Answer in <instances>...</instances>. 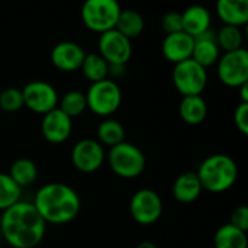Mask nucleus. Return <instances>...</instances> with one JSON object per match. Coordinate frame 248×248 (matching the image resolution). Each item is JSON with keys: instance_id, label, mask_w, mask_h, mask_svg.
Masks as SVG:
<instances>
[{"instance_id": "f257e3e1", "label": "nucleus", "mask_w": 248, "mask_h": 248, "mask_svg": "<svg viewBox=\"0 0 248 248\" xmlns=\"http://www.w3.org/2000/svg\"><path fill=\"white\" fill-rule=\"evenodd\" d=\"M45 231L46 224L32 202L19 201L1 212L0 232L10 247H38L44 240Z\"/></svg>"}, {"instance_id": "f03ea898", "label": "nucleus", "mask_w": 248, "mask_h": 248, "mask_svg": "<svg viewBox=\"0 0 248 248\" xmlns=\"http://www.w3.org/2000/svg\"><path fill=\"white\" fill-rule=\"evenodd\" d=\"M32 203L45 224L52 225H64L74 221L81 208L78 193L65 183L44 185L36 192Z\"/></svg>"}, {"instance_id": "7ed1b4c3", "label": "nucleus", "mask_w": 248, "mask_h": 248, "mask_svg": "<svg viewBox=\"0 0 248 248\" xmlns=\"http://www.w3.org/2000/svg\"><path fill=\"white\" fill-rule=\"evenodd\" d=\"M196 174L202 189L212 193H222L235 185L238 179V166L230 155L214 154L201 163Z\"/></svg>"}, {"instance_id": "20e7f679", "label": "nucleus", "mask_w": 248, "mask_h": 248, "mask_svg": "<svg viewBox=\"0 0 248 248\" xmlns=\"http://www.w3.org/2000/svg\"><path fill=\"white\" fill-rule=\"evenodd\" d=\"M122 9L116 0H87L81 6L84 26L99 35L116 28Z\"/></svg>"}, {"instance_id": "39448f33", "label": "nucleus", "mask_w": 248, "mask_h": 248, "mask_svg": "<svg viewBox=\"0 0 248 248\" xmlns=\"http://www.w3.org/2000/svg\"><path fill=\"white\" fill-rule=\"evenodd\" d=\"M108 161L112 171L122 179H135L141 176L147 166V160L141 148L126 141L110 148Z\"/></svg>"}, {"instance_id": "423d86ee", "label": "nucleus", "mask_w": 248, "mask_h": 248, "mask_svg": "<svg viewBox=\"0 0 248 248\" xmlns=\"http://www.w3.org/2000/svg\"><path fill=\"white\" fill-rule=\"evenodd\" d=\"M84 94L87 108L97 116L113 115L122 103V90L110 78L92 83Z\"/></svg>"}, {"instance_id": "0eeeda50", "label": "nucleus", "mask_w": 248, "mask_h": 248, "mask_svg": "<svg viewBox=\"0 0 248 248\" xmlns=\"http://www.w3.org/2000/svg\"><path fill=\"white\" fill-rule=\"evenodd\" d=\"M171 80L176 90L185 96H202L208 84V71L192 58L174 64Z\"/></svg>"}, {"instance_id": "6e6552de", "label": "nucleus", "mask_w": 248, "mask_h": 248, "mask_svg": "<svg viewBox=\"0 0 248 248\" xmlns=\"http://www.w3.org/2000/svg\"><path fill=\"white\" fill-rule=\"evenodd\" d=\"M217 64L218 78L222 84L240 89L248 83V51L246 48L224 52Z\"/></svg>"}, {"instance_id": "1a4fd4ad", "label": "nucleus", "mask_w": 248, "mask_h": 248, "mask_svg": "<svg viewBox=\"0 0 248 248\" xmlns=\"http://www.w3.org/2000/svg\"><path fill=\"white\" fill-rule=\"evenodd\" d=\"M23 106L38 115H45L58 108V93L52 84L44 80H33L22 89Z\"/></svg>"}, {"instance_id": "9d476101", "label": "nucleus", "mask_w": 248, "mask_h": 248, "mask_svg": "<svg viewBox=\"0 0 248 248\" xmlns=\"http://www.w3.org/2000/svg\"><path fill=\"white\" fill-rule=\"evenodd\" d=\"M129 212L137 224L145 227L153 225L163 214V201L157 192L151 189H140L131 198Z\"/></svg>"}, {"instance_id": "9b49d317", "label": "nucleus", "mask_w": 248, "mask_h": 248, "mask_svg": "<svg viewBox=\"0 0 248 248\" xmlns=\"http://www.w3.org/2000/svg\"><path fill=\"white\" fill-rule=\"evenodd\" d=\"M99 55L109 65H124L132 57V44L128 38L119 33L116 29L108 31L99 35L97 41Z\"/></svg>"}, {"instance_id": "f8f14e48", "label": "nucleus", "mask_w": 248, "mask_h": 248, "mask_svg": "<svg viewBox=\"0 0 248 248\" xmlns=\"http://www.w3.org/2000/svg\"><path fill=\"white\" fill-rule=\"evenodd\" d=\"M106 154L103 147L92 138H83L71 150V163L81 173H94L105 163Z\"/></svg>"}, {"instance_id": "ddd939ff", "label": "nucleus", "mask_w": 248, "mask_h": 248, "mask_svg": "<svg viewBox=\"0 0 248 248\" xmlns=\"http://www.w3.org/2000/svg\"><path fill=\"white\" fill-rule=\"evenodd\" d=\"M73 131V119L62 113L58 108L45 113L41 121L42 137L51 144H62Z\"/></svg>"}, {"instance_id": "4468645a", "label": "nucleus", "mask_w": 248, "mask_h": 248, "mask_svg": "<svg viewBox=\"0 0 248 248\" xmlns=\"http://www.w3.org/2000/svg\"><path fill=\"white\" fill-rule=\"evenodd\" d=\"M86 57L84 49L73 41L58 42L51 49V62L62 73H73L80 70Z\"/></svg>"}, {"instance_id": "2eb2a0df", "label": "nucleus", "mask_w": 248, "mask_h": 248, "mask_svg": "<svg viewBox=\"0 0 248 248\" xmlns=\"http://www.w3.org/2000/svg\"><path fill=\"white\" fill-rule=\"evenodd\" d=\"M195 39L186 32H176L166 35L161 44V52L164 58L173 64H179L192 58Z\"/></svg>"}, {"instance_id": "dca6fc26", "label": "nucleus", "mask_w": 248, "mask_h": 248, "mask_svg": "<svg viewBox=\"0 0 248 248\" xmlns=\"http://www.w3.org/2000/svg\"><path fill=\"white\" fill-rule=\"evenodd\" d=\"M193 39H195V44H193L192 60L196 61L203 68H208L217 64L221 57V49L217 42V33L209 29L205 33Z\"/></svg>"}, {"instance_id": "f3484780", "label": "nucleus", "mask_w": 248, "mask_h": 248, "mask_svg": "<svg viewBox=\"0 0 248 248\" xmlns=\"http://www.w3.org/2000/svg\"><path fill=\"white\" fill-rule=\"evenodd\" d=\"M182 29L192 38H196L211 29V12L201 4L189 6L182 12Z\"/></svg>"}, {"instance_id": "a211bd4d", "label": "nucleus", "mask_w": 248, "mask_h": 248, "mask_svg": "<svg viewBox=\"0 0 248 248\" xmlns=\"http://www.w3.org/2000/svg\"><path fill=\"white\" fill-rule=\"evenodd\" d=\"M173 198L180 203H192L199 199L202 193V185L196 171L182 173L173 183Z\"/></svg>"}, {"instance_id": "6ab92c4d", "label": "nucleus", "mask_w": 248, "mask_h": 248, "mask_svg": "<svg viewBox=\"0 0 248 248\" xmlns=\"http://www.w3.org/2000/svg\"><path fill=\"white\" fill-rule=\"evenodd\" d=\"M217 13L224 25L241 28L248 22L247 0H219L217 3Z\"/></svg>"}, {"instance_id": "aec40b11", "label": "nucleus", "mask_w": 248, "mask_h": 248, "mask_svg": "<svg viewBox=\"0 0 248 248\" xmlns=\"http://www.w3.org/2000/svg\"><path fill=\"white\" fill-rule=\"evenodd\" d=\"M180 118L189 125H199L208 116V105L202 96H185L179 105Z\"/></svg>"}, {"instance_id": "412c9836", "label": "nucleus", "mask_w": 248, "mask_h": 248, "mask_svg": "<svg viewBox=\"0 0 248 248\" xmlns=\"http://www.w3.org/2000/svg\"><path fill=\"white\" fill-rule=\"evenodd\" d=\"M144 28H145L144 16L134 9H125L121 12L115 29L131 41L134 38H138L144 32Z\"/></svg>"}, {"instance_id": "4be33fe9", "label": "nucleus", "mask_w": 248, "mask_h": 248, "mask_svg": "<svg viewBox=\"0 0 248 248\" xmlns=\"http://www.w3.org/2000/svg\"><path fill=\"white\" fill-rule=\"evenodd\" d=\"M7 174L20 189H23L35 183L38 177V167L29 158H17L12 163Z\"/></svg>"}, {"instance_id": "5701e85b", "label": "nucleus", "mask_w": 248, "mask_h": 248, "mask_svg": "<svg viewBox=\"0 0 248 248\" xmlns=\"http://www.w3.org/2000/svg\"><path fill=\"white\" fill-rule=\"evenodd\" d=\"M215 248H247V232L232 227L231 224L222 225L214 237Z\"/></svg>"}, {"instance_id": "b1692460", "label": "nucleus", "mask_w": 248, "mask_h": 248, "mask_svg": "<svg viewBox=\"0 0 248 248\" xmlns=\"http://www.w3.org/2000/svg\"><path fill=\"white\" fill-rule=\"evenodd\" d=\"M102 147H115L119 145L121 142L125 141V129L121 122L115 119H105L99 124L97 126V140H96Z\"/></svg>"}, {"instance_id": "393cba45", "label": "nucleus", "mask_w": 248, "mask_h": 248, "mask_svg": "<svg viewBox=\"0 0 248 248\" xmlns=\"http://www.w3.org/2000/svg\"><path fill=\"white\" fill-rule=\"evenodd\" d=\"M80 70L90 83L102 81L109 76V64L97 52L86 54Z\"/></svg>"}, {"instance_id": "a878e982", "label": "nucleus", "mask_w": 248, "mask_h": 248, "mask_svg": "<svg viewBox=\"0 0 248 248\" xmlns=\"http://www.w3.org/2000/svg\"><path fill=\"white\" fill-rule=\"evenodd\" d=\"M58 109L68 118H77L87 109L86 94L81 90H70L58 102Z\"/></svg>"}, {"instance_id": "bb28decb", "label": "nucleus", "mask_w": 248, "mask_h": 248, "mask_svg": "<svg viewBox=\"0 0 248 248\" xmlns=\"http://www.w3.org/2000/svg\"><path fill=\"white\" fill-rule=\"evenodd\" d=\"M243 31L241 28L237 26H228L224 25L219 32L217 33V42L219 49H224V52H231V51H237L243 46Z\"/></svg>"}, {"instance_id": "cd10ccee", "label": "nucleus", "mask_w": 248, "mask_h": 248, "mask_svg": "<svg viewBox=\"0 0 248 248\" xmlns=\"http://www.w3.org/2000/svg\"><path fill=\"white\" fill-rule=\"evenodd\" d=\"M22 189L10 179L9 174L0 173V211H6L20 201Z\"/></svg>"}, {"instance_id": "c85d7f7f", "label": "nucleus", "mask_w": 248, "mask_h": 248, "mask_svg": "<svg viewBox=\"0 0 248 248\" xmlns=\"http://www.w3.org/2000/svg\"><path fill=\"white\" fill-rule=\"evenodd\" d=\"M23 108L22 90L16 87H7L0 93V109L4 112H17Z\"/></svg>"}, {"instance_id": "c756f323", "label": "nucleus", "mask_w": 248, "mask_h": 248, "mask_svg": "<svg viewBox=\"0 0 248 248\" xmlns=\"http://www.w3.org/2000/svg\"><path fill=\"white\" fill-rule=\"evenodd\" d=\"M161 28L166 35L182 32V13L179 12H169L161 17Z\"/></svg>"}, {"instance_id": "7c9ffc66", "label": "nucleus", "mask_w": 248, "mask_h": 248, "mask_svg": "<svg viewBox=\"0 0 248 248\" xmlns=\"http://www.w3.org/2000/svg\"><path fill=\"white\" fill-rule=\"evenodd\" d=\"M230 224L244 232H247L248 230V208L246 205H240L237 206L232 214H231V221Z\"/></svg>"}, {"instance_id": "2f4dec72", "label": "nucleus", "mask_w": 248, "mask_h": 248, "mask_svg": "<svg viewBox=\"0 0 248 248\" xmlns=\"http://www.w3.org/2000/svg\"><path fill=\"white\" fill-rule=\"evenodd\" d=\"M234 122L237 129L243 135H248V103L240 102V105L234 112Z\"/></svg>"}, {"instance_id": "473e14b6", "label": "nucleus", "mask_w": 248, "mask_h": 248, "mask_svg": "<svg viewBox=\"0 0 248 248\" xmlns=\"http://www.w3.org/2000/svg\"><path fill=\"white\" fill-rule=\"evenodd\" d=\"M240 97H241V103H248V83L240 87Z\"/></svg>"}, {"instance_id": "72a5a7b5", "label": "nucleus", "mask_w": 248, "mask_h": 248, "mask_svg": "<svg viewBox=\"0 0 248 248\" xmlns=\"http://www.w3.org/2000/svg\"><path fill=\"white\" fill-rule=\"evenodd\" d=\"M135 248H158L154 243H151V241H142V243H140L138 246Z\"/></svg>"}]
</instances>
